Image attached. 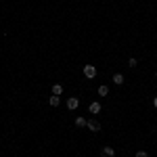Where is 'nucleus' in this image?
Wrapping results in <instances>:
<instances>
[{"instance_id":"nucleus-3","label":"nucleus","mask_w":157,"mask_h":157,"mask_svg":"<svg viewBox=\"0 0 157 157\" xmlns=\"http://www.w3.org/2000/svg\"><path fill=\"white\" fill-rule=\"evenodd\" d=\"M86 128H88L90 132H98V130H101V124H98L97 120H88L86 121Z\"/></svg>"},{"instance_id":"nucleus-12","label":"nucleus","mask_w":157,"mask_h":157,"mask_svg":"<svg viewBox=\"0 0 157 157\" xmlns=\"http://www.w3.org/2000/svg\"><path fill=\"white\" fill-rule=\"evenodd\" d=\"M136 157H149L147 151H136Z\"/></svg>"},{"instance_id":"nucleus-7","label":"nucleus","mask_w":157,"mask_h":157,"mask_svg":"<svg viewBox=\"0 0 157 157\" xmlns=\"http://www.w3.org/2000/svg\"><path fill=\"white\" fill-rule=\"evenodd\" d=\"M52 94L61 97V94H63V86H61V84H52Z\"/></svg>"},{"instance_id":"nucleus-4","label":"nucleus","mask_w":157,"mask_h":157,"mask_svg":"<svg viewBox=\"0 0 157 157\" xmlns=\"http://www.w3.org/2000/svg\"><path fill=\"white\" fill-rule=\"evenodd\" d=\"M101 155L103 157H115V149L113 147H103L101 149Z\"/></svg>"},{"instance_id":"nucleus-6","label":"nucleus","mask_w":157,"mask_h":157,"mask_svg":"<svg viewBox=\"0 0 157 157\" xmlns=\"http://www.w3.org/2000/svg\"><path fill=\"white\" fill-rule=\"evenodd\" d=\"M88 111H90V113H101V103H97V101H94V103H90Z\"/></svg>"},{"instance_id":"nucleus-14","label":"nucleus","mask_w":157,"mask_h":157,"mask_svg":"<svg viewBox=\"0 0 157 157\" xmlns=\"http://www.w3.org/2000/svg\"><path fill=\"white\" fill-rule=\"evenodd\" d=\"M155 78H157V71H155Z\"/></svg>"},{"instance_id":"nucleus-11","label":"nucleus","mask_w":157,"mask_h":157,"mask_svg":"<svg viewBox=\"0 0 157 157\" xmlns=\"http://www.w3.org/2000/svg\"><path fill=\"white\" fill-rule=\"evenodd\" d=\"M136 65H138V61L134 59V57H130V59H128V67H132V69H134Z\"/></svg>"},{"instance_id":"nucleus-9","label":"nucleus","mask_w":157,"mask_h":157,"mask_svg":"<svg viewBox=\"0 0 157 157\" xmlns=\"http://www.w3.org/2000/svg\"><path fill=\"white\" fill-rule=\"evenodd\" d=\"M86 121H88V120L80 115V117H75V126H78V128H84V126H86Z\"/></svg>"},{"instance_id":"nucleus-5","label":"nucleus","mask_w":157,"mask_h":157,"mask_svg":"<svg viewBox=\"0 0 157 157\" xmlns=\"http://www.w3.org/2000/svg\"><path fill=\"white\" fill-rule=\"evenodd\" d=\"M59 103H61V97H57V94H52V97L48 98V105H50V107H59Z\"/></svg>"},{"instance_id":"nucleus-1","label":"nucleus","mask_w":157,"mask_h":157,"mask_svg":"<svg viewBox=\"0 0 157 157\" xmlns=\"http://www.w3.org/2000/svg\"><path fill=\"white\" fill-rule=\"evenodd\" d=\"M84 75L88 78V80L97 78V67H94V65H84Z\"/></svg>"},{"instance_id":"nucleus-8","label":"nucleus","mask_w":157,"mask_h":157,"mask_svg":"<svg viewBox=\"0 0 157 157\" xmlns=\"http://www.w3.org/2000/svg\"><path fill=\"white\" fill-rule=\"evenodd\" d=\"M113 84H117V86L124 84V75H121V73H115V75H113Z\"/></svg>"},{"instance_id":"nucleus-13","label":"nucleus","mask_w":157,"mask_h":157,"mask_svg":"<svg viewBox=\"0 0 157 157\" xmlns=\"http://www.w3.org/2000/svg\"><path fill=\"white\" fill-rule=\"evenodd\" d=\"M153 107H155V109H157V97H155V98H153Z\"/></svg>"},{"instance_id":"nucleus-2","label":"nucleus","mask_w":157,"mask_h":157,"mask_svg":"<svg viewBox=\"0 0 157 157\" xmlns=\"http://www.w3.org/2000/svg\"><path fill=\"white\" fill-rule=\"evenodd\" d=\"M78 107H80V98L78 97H69L67 98V109H69V111H75Z\"/></svg>"},{"instance_id":"nucleus-10","label":"nucleus","mask_w":157,"mask_h":157,"mask_svg":"<svg viewBox=\"0 0 157 157\" xmlns=\"http://www.w3.org/2000/svg\"><path fill=\"white\" fill-rule=\"evenodd\" d=\"M107 94H109L107 86H98V97H107Z\"/></svg>"}]
</instances>
